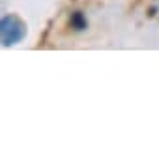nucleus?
Segmentation results:
<instances>
[{
  "mask_svg": "<svg viewBox=\"0 0 159 159\" xmlns=\"http://www.w3.org/2000/svg\"><path fill=\"white\" fill-rule=\"evenodd\" d=\"M69 26L75 30V32H83L88 28V21H86V15L83 11H73L69 15Z\"/></svg>",
  "mask_w": 159,
  "mask_h": 159,
  "instance_id": "f03ea898",
  "label": "nucleus"
},
{
  "mask_svg": "<svg viewBox=\"0 0 159 159\" xmlns=\"http://www.w3.org/2000/svg\"><path fill=\"white\" fill-rule=\"evenodd\" d=\"M0 34H2V45L13 47L21 43L26 36V25L17 15H4L0 21Z\"/></svg>",
  "mask_w": 159,
  "mask_h": 159,
  "instance_id": "f257e3e1",
  "label": "nucleus"
}]
</instances>
